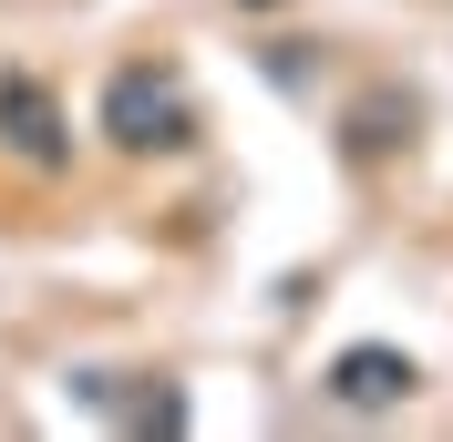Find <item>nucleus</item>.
Instances as JSON below:
<instances>
[{
	"instance_id": "1",
	"label": "nucleus",
	"mask_w": 453,
	"mask_h": 442,
	"mask_svg": "<svg viewBox=\"0 0 453 442\" xmlns=\"http://www.w3.org/2000/svg\"><path fill=\"white\" fill-rule=\"evenodd\" d=\"M104 134L124 144V155H175V144L196 134V103H186V83H175V72L124 62V72L104 83Z\"/></svg>"
},
{
	"instance_id": "3",
	"label": "nucleus",
	"mask_w": 453,
	"mask_h": 442,
	"mask_svg": "<svg viewBox=\"0 0 453 442\" xmlns=\"http://www.w3.org/2000/svg\"><path fill=\"white\" fill-rule=\"evenodd\" d=\"M330 391L350 401V412H392V401H412V360L402 350H340L330 360Z\"/></svg>"
},
{
	"instance_id": "2",
	"label": "nucleus",
	"mask_w": 453,
	"mask_h": 442,
	"mask_svg": "<svg viewBox=\"0 0 453 442\" xmlns=\"http://www.w3.org/2000/svg\"><path fill=\"white\" fill-rule=\"evenodd\" d=\"M0 144H11L21 165H62V155H73V144H62L52 93L31 83V72H11V83H0Z\"/></svg>"
}]
</instances>
